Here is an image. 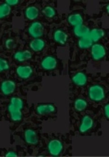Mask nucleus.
<instances>
[{"mask_svg":"<svg viewBox=\"0 0 109 157\" xmlns=\"http://www.w3.org/2000/svg\"><path fill=\"white\" fill-rule=\"evenodd\" d=\"M105 32L103 29L95 28L90 31L89 36L93 42H97L103 38Z\"/></svg>","mask_w":109,"mask_h":157,"instance_id":"a211bd4d","label":"nucleus"},{"mask_svg":"<svg viewBox=\"0 0 109 157\" xmlns=\"http://www.w3.org/2000/svg\"><path fill=\"white\" fill-rule=\"evenodd\" d=\"M39 10L35 6H31L27 7L25 11L26 17L29 20H34L38 17Z\"/></svg>","mask_w":109,"mask_h":157,"instance_id":"f8f14e48","label":"nucleus"},{"mask_svg":"<svg viewBox=\"0 0 109 157\" xmlns=\"http://www.w3.org/2000/svg\"><path fill=\"white\" fill-rule=\"evenodd\" d=\"M57 65V61L56 59L51 56L45 57L41 63L42 68L47 70H51L55 69Z\"/></svg>","mask_w":109,"mask_h":157,"instance_id":"1a4fd4ad","label":"nucleus"},{"mask_svg":"<svg viewBox=\"0 0 109 157\" xmlns=\"http://www.w3.org/2000/svg\"><path fill=\"white\" fill-rule=\"evenodd\" d=\"M48 149L50 154L52 156H59L62 151L63 145L61 142L58 140H51L49 143Z\"/></svg>","mask_w":109,"mask_h":157,"instance_id":"7ed1b4c3","label":"nucleus"},{"mask_svg":"<svg viewBox=\"0 0 109 157\" xmlns=\"http://www.w3.org/2000/svg\"><path fill=\"white\" fill-rule=\"evenodd\" d=\"M17 75L23 79H27L32 75L33 70L31 66L28 65L20 66L16 69Z\"/></svg>","mask_w":109,"mask_h":157,"instance_id":"0eeeda50","label":"nucleus"},{"mask_svg":"<svg viewBox=\"0 0 109 157\" xmlns=\"http://www.w3.org/2000/svg\"><path fill=\"white\" fill-rule=\"evenodd\" d=\"M93 125V121L92 119L88 115L84 116L82 120L80 127V131L82 133L87 132L91 129Z\"/></svg>","mask_w":109,"mask_h":157,"instance_id":"9b49d317","label":"nucleus"},{"mask_svg":"<svg viewBox=\"0 0 109 157\" xmlns=\"http://www.w3.org/2000/svg\"><path fill=\"white\" fill-rule=\"evenodd\" d=\"M69 23L74 27L83 24V18L79 13L71 14L67 18Z\"/></svg>","mask_w":109,"mask_h":157,"instance_id":"f3484780","label":"nucleus"},{"mask_svg":"<svg viewBox=\"0 0 109 157\" xmlns=\"http://www.w3.org/2000/svg\"><path fill=\"white\" fill-rule=\"evenodd\" d=\"M22 109L19 107L14 106L12 104H9L8 110L11 119L12 121L18 122L21 121L22 117Z\"/></svg>","mask_w":109,"mask_h":157,"instance_id":"423d86ee","label":"nucleus"},{"mask_svg":"<svg viewBox=\"0 0 109 157\" xmlns=\"http://www.w3.org/2000/svg\"><path fill=\"white\" fill-rule=\"evenodd\" d=\"M10 68V65L6 59L0 57V72L5 71Z\"/></svg>","mask_w":109,"mask_h":157,"instance_id":"b1692460","label":"nucleus"},{"mask_svg":"<svg viewBox=\"0 0 109 157\" xmlns=\"http://www.w3.org/2000/svg\"><path fill=\"white\" fill-rule=\"evenodd\" d=\"M42 13L45 16L49 18H53L56 14L55 11L54 9L50 6L45 7L43 10Z\"/></svg>","mask_w":109,"mask_h":157,"instance_id":"5701e85b","label":"nucleus"},{"mask_svg":"<svg viewBox=\"0 0 109 157\" xmlns=\"http://www.w3.org/2000/svg\"><path fill=\"white\" fill-rule=\"evenodd\" d=\"M93 43V41L88 36L81 38L78 41V45L82 49H86L91 47Z\"/></svg>","mask_w":109,"mask_h":157,"instance_id":"aec40b11","label":"nucleus"},{"mask_svg":"<svg viewBox=\"0 0 109 157\" xmlns=\"http://www.w3.org/2000/svg\"><path fill=\"white\" fill-rule=\"evenodd\" d=\"M75 108L77 111H82L87 107V103L86 101L83 99H78L75 101L74 104Z\"/></svg>","mask_w":109,"mask_h":157,"instance_id":"4be33fe9","label":"nucleus"},{"mask_svg":"<svg viewBox=\"0 0 109 157\" xmlns=\"http://www.w3.org/2000/svg\"><path fill=\"white\" fill-rule=\"evenodd\" d=\"M68 37L67 33L61 29L56 30L54 35V38L55 42L61 44H64L66 43Z\"/></svg>","mask_w":109,"mask_h":157,"instance_id":"2eb2a0df","label":"nucleus"},{"mask_svg":"<svg viewBox=\"0 0 109 157\" xmlns=\"http://www.w3.org/2000/svg\"><path fill=\"white\" fill-rule=\"evenodd\" d=\"M0 87L3 94L9 96L13 94L15 90L16 84L13 80H6L2 82Z\"/></svg>","mask_w":109,"mask_h":157,"instance_id":"20e7f679","label":"nucleus"},{"mask_svg":"<svg viewBox=\"0 0 109 157\" xmlns=\"http://www.w3.org/2000/svg\"><path fill=\"white\" fill-rule=\"evenodd\" d=\"M104 113L105 115L107 118L109 117V104H107L104 107Z\"/></svg>","mask_w":109,"mask_h":157,"instance_id":"cd10ccee","label":"nucleus"},{"mask_svg":"<svg viewBox=\"0 0 109 157\" xmlns=\"http://www.w3.org/2000/svg\"><path fill=\"white\" fill-rule=\"evenodd\" d=\"M72 80L75 84L79 86H83L86 83L87 78L84 73L79 72L73 77Z\"/></svg>","mask_w":109,"mask_h":157,"instance_id":"6ab92c4d","label":"nucleus"},{"mask_svg":"<svg viewBox=\"0 0 109 157\" xmlns=\"http://www.w3.org/2000/svg\"><path fill=\"white\" fill-rule=\"evenodd\" d=\"M32 56L31 52L29 50H26L16 52L14 55V57L17 61L23 62L31 59Z\"/></svg>","mask_w":109,"mask_h":157,"instance_id":"9d476101","label":"nucleus"},{"mask_svg":"<svg viewBox=\"0 0 109 157\" xmlns=\"http://www.w3.org/2000/svg\"><path fill=\"white\" fill-rule=\"evenodd\" d=\"M15 46V42L12 39H7L5 42V46L7 49L11 50L13 49Z\"/></svg>","mask_w":109,"mask_h":157,"instance_id":"393cba45","label":"nucleus"},{"mask_svg":"<svg viewBox=\"0 0 109 157\" xmlns=\"http://www.w3.org/2000/svg\"><path fill=\"white\" fill-rule=\"evenodd\" d=\"M11 11V6L6 3L0 5V19L9 16Z\"/></svg>","mask_w":109,"mask_h":157,"instance_id":"412c9836","label":"nucleus"},{"mask_svg":"<svg viewBox=\"0 0 109 157\" xmlns=\"http://www.w3.org/2000/svg\"><path fill=\"white\" fill-rule=\"evenodd\" d=\"M90 31L89 28L83 24L75 27L74 30L75 35L81 38L88 36Z\"/></svg>","mask_w":109,"mask_h":157,"instance_id":"ddd939ff","label":"nucleus"},{"mask_svg":"<svg viewBox=\"0 0 109 157\" xmlns=\"http://www.w3.org/2000/svg\"><path fill=\"white\" fill-rule=\"evenodd\" d=\"M55 110L54 106L51 104L41 105L38 106L36 111L40 115H44L54 113Z\"/></svg>","mask_w":109,"mask_h":157,"instance_id":"4468645a","label":"nucleus"},{"mask_svg":"<svg viewBox=\"0 0 109 157\" xmlns=\"http://www.w3.org/2000/svg\"><path fill=\"white\" fill-rule=\"evenodd\" d=\"M6 3L10 6L16 5L19 2L18 0H6Z\"/></svg>","mask_w":109,"mask_h":157,"instance_id":"a878e982","label":"nucleus"},{"mask_svg":"<svg viewBox=\"0 0 109 157\" xmlns=\"http://www.w3.org/2000/svg\"><path fill=\"white\" fill-rule=\"evenodd\" d=\"M28 31L30 35L33 38H39L43 35L44 28L40 22L35 21L30 25Z\"/></svg>","mask_w":109,"mask_h":157,"instance_id":"f03ea898","label":"nucleus"},{"mask_svg":"<svg viewBox=\"0 0 109 157\" xmlns=\"http://www.w3.org/2000/svg\"><path fill=\"white\" fill-rule=\"evenodd\" d=\"M91 54L94 59L99 60L106 55V49L102 45L99 44H94L92 46Z\"/></svg>","mask_w":109,"mask_h":157,"instance_id":"39448f33","label":"nucleus"},{"mask_svg":"<svg viewBox=\"0 0 109 157\" xmlns=\"http://www.w3.org/2000/svg\"><path fill=\"white\" fill-rule=\"evenodd\" d=\"M25 140L26 143L30 145L36 144L38 142V138L34 130L28 129L25 130L24 134Z\"/></svg>","mask_w":109,"mask_h":157,"instance_id":"6e6552de","label":"nucleus"},{"mask_svg":"<svg viewBox=\"0 0 109 157\" xmlns=\"http://www.w3.org/2000/svg\"><path fill=\"white\" fill-rule=\"evenodd\" d=\"M88 94L91 100L96 102L100 101L105 98L104 89L101 86L98 85H94L90 87Z\"/></svg>","mask_w":109,"mask_h":157,"instance_id":"f257e3e1","label":"nucleus"},{"mask_svg":"<svg viewBox=\"0 0 109 157\" xmlns=\"http://www.w3.org/2000/svg\"><path fill=\"white\" fill-rule=\"evenodd\" d=\"M5 156L6 157H17L18 155L15 152L12 151H10L6 153Z\"/></svg>","mask_w":109,"mask_h":157,"instance_id":"bb28decb","label":"nucleus"},{"mask_svg":"<svg viewBox=\"0 0 109 157\" xmlns=\"http://www.w3.org/2000/svg\"><path fill=\"white\" fill-rule=\"evenodd\" d=\"M29 45L30 48L34 51L39 52L43 49L45 46V42L42 39L36 38L31 41Z\"/></svg>","mask_w":109,"mask_h":157,"instance_id":"dca6fc26","label":"nucleus"}]
</instances>
